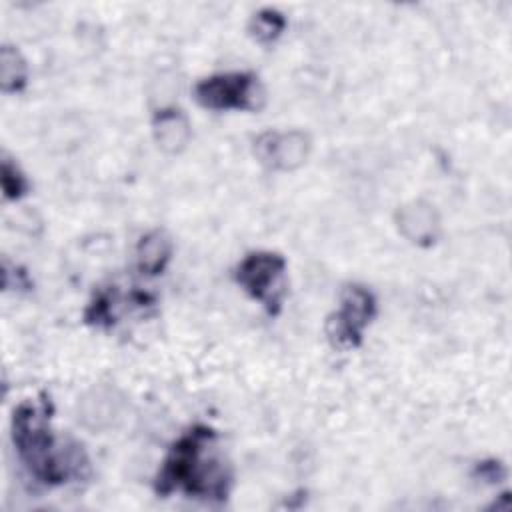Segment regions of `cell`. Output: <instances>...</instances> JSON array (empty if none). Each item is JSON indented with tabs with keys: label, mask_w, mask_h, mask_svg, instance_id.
Instances as JSON below:
<instances>
[{
	"label": "cell",
	"mask_w": 512,
	"mask_h": 512,
	"mask_svg": "<svg viewBox=\"0 0 512 512\" xmlns=\"http://www.w3.org/2000/svg\"><path fill=\"white\" fill-rule=\"evenodd\" d=\"M214 430L208 426H194L170 448L158 478L156 490L160 494H170L174 490H184L194 496H218L226 494L228 474L224 466L206 456L210 442L214 440Z\"/></svg>",
	"instance_id": "obj_1"
},
{
	"label": "cell",
	"mask_w": 512,
	"mask_h": 512,
	"mask_svg": "<svg viewBox=\"0 0 512 512\" xmlns=\"http://www.w3.org/2000/svg\"><path fill=\"white\" fill-rule=\"evenodd\" d=\"M12 440L30 474L44 484H60L78 470L80 458L70 450H58L50 434L46 404L22 402L14 410Z\"/></svg>",
	"instance_id": "obj_2"
},
{
	"label": "cell",
	"mask_w": 512,
	"mask_h": 512,
	"mask_svg": "<svg viewBox=\"0 0 512 512\" xmlns=\"http://www.w3.org/2000/svg\"><path fill=\"white\" fill-rule=\"evenodd\" d=\"M194 98L208 110H258L266 96L256 74L220 72L202 78L194 86Z\"/></svg>",
	"instance_id": "obj_3"
},
{
	"label": "cell",
	"mask_w": 512,
	"mask_h": 512,
	"mask_svg": "<svg viewBox=\"0 0 512 512\" xmlns=\"http://www.w3.org/2000/svg\"><path fill=\"white\" fill-rule=\"evenodd\" d=\"M284 256L268 250H258L246 254L236 266L234 278L240 288L254 300L262 302L270 314H278L284 298Z\"/></svg>",
	"instance_id": "obj_4"
},
{
	"label": "cell",
	"mask_w": 512,
	"mask_h": 512,
	"mask_svg": "<svg viewBox=\"0 0 512 512\" xmlns=\"http://www.w3.org/2000/svg\"><path fill=\"white\" fill-rule=\"evenodd\" d=\"M376 316L374 294L358 284H350L342 290L340 308L328 318L326 332L334 346L356 348L362 342L364 330Z\"/></svg>",
	"instance_id": "obj_5"
},
{
	"label": "cell",
	"mask_w": 512,
	"mask_h": 512,
	"mask_svg": "<svg viewBox=\"0 0 512 512\" xmlns=\"http://www.w3.org/2000/svg\"><path fill=\"white\" fill-rule=\"evenodd\" d=\"M312 150V140L302 130H268L254 142L256 158L270 170L292 172L306 164Z\"/></svg>",
	"instance_id": "obj_6"
},
{
	"label": "cell",
	"mask_w": 512,
	"mask_h": 512,
	"mask_svg": "<svg viewBox=\"0 0 512 512\" xmlns=\"http://www.w3.org/2000/svg\"><path fill=\"white\" fill-rule=\"evenodd\" d=\"M398 232L412 244L428 248L440 236V216L430 202L410 200L396 210Z\"/></svg>",
	"instance_id": "obj_7"
},
{
	"label": "cell",
	"mask_w": 512,
	"mask_h": 512,
	"mask_svg": "<svg viewBox=\"0 0 512 512\" xmlns=\"http://www.w3.org/2000/svg\"><path fill=\"white\" fill-rule=\"evenodd\" d=\"M152 136L162 152L180 154L192 138V126L180 108L170 106L154 114Z\"/></svg>",
	"instance_id": "obj_8"
},
{
	"label": "cell",
	"mask_w": 512,
	"mask_h": 512,
	"mask_svg": "<svg viewBox=\"0 0 512 512\" xmlns=\"http://www.w3.org/2000/svg\"><path fill=\"white\" fill-rule=\"evenodd\" d=\"M172 254V240L162 230H152L144 234L136 248V262L138 270L146 276L160 274Z\"/></svg>",
	"instance_id": "obj_9"
},
{
	"label": "cell",
	"mask_w": 512,
	"mask_h": 512,
	"mask_svg": "<svg viewBox=\"0 0 512 512\" xmlns=\"http://www.w3.org/2000/svg\"><path fill=\"white\" fill-rule=\"evenodd\" d=\"M28 80V66L18 48L4 44L0 50V84L2 92H20Z\"/></svg>",
	"instance_id": "obj_10"
},
{
	"label": "cell",
	"mask_w": 512,
	"mask_h": 512,
	"mask_svg": "<svg viewBox=\"0 0 512 512\" xmlns=\"http://www.w3.org/2000/svg\"><path fill=\"white\" fill-rule=\"evenodd\" d=\"M96 416L92 428L100 430L104 426L112 424V418L118 414V402L112 398V392L108 390H94L92 396H86L82 400V420L88 424Z\"/></svg>",
	"instance_id": "obj_11"
},
{
	"label": "cell",
	"mask_w": 512,
	"mask_h": 512,
	"mask_svg": "<svg viewBox=\"0 0 512 512\" xmlns=\"http://www.w3.org/2000/svg\"><path fill=\"white\" fill-rule=\"evenodd\" d=\"M286 28V16L276 8H262L256 14H252L248 30L252 38L260 44H272L280 38V34Z\"/></svg>",
	"instance_id": "obj_12"
},
{
	"label": "cell",
	"mask_w": 512,
	"mask_h": 512,
	"mask_svg": "<svg viewBox=\"0 0 512 512\" xmlns=\"http://www.w3.org/2000/svg\"><path fill=\"white\" fill-rule=\"evenodd\" d=\"M2 190L6 200H18L28 192V180L10 158L2 160Z\"/></svg>",
	"instance_id": "obj_13"
}]
</instances>
